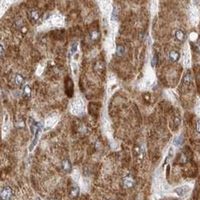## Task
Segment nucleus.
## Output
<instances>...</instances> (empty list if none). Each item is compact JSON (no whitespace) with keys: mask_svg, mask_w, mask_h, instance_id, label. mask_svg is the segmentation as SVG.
<instances>
[{"mask_svg":"<svg viewBox=\"0 0 200 200\" xmlns=\"http://www.w3.org/2000/svg\"><path fill=\"white\" fill-rule=\"evenodd\" d=\"M78 50V44L77 43H73L72 45V48H71V53L72 54H74Z\"/></svg>","mask_w":200,"mask_h":200,"instance_id":"obj_15","label":"nucleus"},{"mask_svg":"<svg viewBox=\"0 0 200 200\" xmlns=\"http://www.w3.org/2000/svg\"><path fill=\"white\" fill-rule=\"evenodd\" d=\"M83 103L80 98H77L75 100L71 106V111L75 114H80L83 112Z\"/></svg>","mask_w":200,"mask_h":200,"instance_id":"obj_1","label":"nucleus"},{"mask_svg":"<svg viewBox=\"0 0 200 200\" xmlns=\"http://www.w3.org/2000/svg\"><path fill=\"white\" fill-rule=\"evenodd\" d=\"M12 195V190L10 187H6L1 193L2 199H10Z\"/></svg>","mask_w":200,"mask_h":200,"instance_id":"obj_3","label":"nucleus"},{"mask_svg":"<svg viewBox=\"0 0 200 200\" xmlns=\"http://www.w3.org/2000/svg\"><path fill=\"white\" fill-rule=\"evenodd\" d=\"M23 95L27 97H30L31 96V88L29 87V86H25L23 88Z\"/></svg>","mask_w":200,"mask_h":200,"instance_id":"obj_11","label":"nucleus"},{"mask_svg":"<svg viewBox=\"0 0 200 200\" xmlns=\"http://www.w3.org/2000/svg\"><path fill=\"white\" fill-rule=\"evenodd\" d=\"M183 144V139L181 137V136H178L176 138H175L174 139V145L178 146V147H180Z\"/></svg>","mask_w":200,"mask_h":200,"instance_id":"obj_12","label":"nucleus"},{"mask_svg":"<svg viewBox=\"0 0 200 200\" xmlns=\"http://www.w3.org/2000/svg\"><path fill=\"white\" fill-rule=\"evenodd\" d=\"M156 62H157V57L156 56H154V57L152 58V60H151V66L153 68H154L156 65Z\"/></svg>","mask_w":200,"mask_h":200,"instance_id":"obj_17","label":"nucleus"},{"mask_svg":"<svg viewBox=\"0 0 200 200\" xmlns=\"http://www.w3.org/2000/svg\"><path fill=\"white\" fill-rule=\"evenodd\" d=\"M175 38L179 41H183L185 40V34L182 30L178 29L175 32Z\"/></svg>","mask_w":200,"mask_h":200,"instance_id":"obj_9","label":"nucleus"},{"mask_svg":"<svg viewBox=\"0 0 200 200\" xmlns=\"http://www.w3.org/2000/svg\"><path fill=\"white\" fill-rule=\"evenodd\" d=\"M62 169L65 172H71L72 165H71V162L69 160H64L62 162Z\"/></svg>","mask_w":200,"mask_h":200,"instance_id":"obj_6","label":"nucleus"},{"mask_svg":"<svg viewBox=\"0 0 200 200\" xmlns=\"http://www.w3.org/2000/svg\"><path fill=\"white\" fill-rule=\"evenodd\" d=\"M179 58H180V54H179V53H178V51L172 50L169 53V59L172 62L178 61V60H179Z\"/></svg>","mask_w":200,"mask_h":200,"instance_id":"obj_8","label":"nucleus"},{"mask_svg":"<svg viewBox=\"0 0 200 200\" xmlns=\"http://www.w3.org/2000/svg\"><path fill=\"white\" fill-rule=\"evenodd\" d=\"M196 130L197 133H200V120H199L196 123Z\"/></svg>","mask_w":200,"mask_h":200,"instance_id":"obj_18","label":"nucleus"},{"mask_svg":"<svg viewBox=\"0 0 200 200\" xmlns=\"http://www.w3.org/2000/svg\"><path fill=\"white\" fill-rule=\"evenodd\" d=\"M3 51H4V48H3V47H2V45L0 44V56L2 54V53H3Z\"/></svg>","mask_w":200,"mask_h":200,"instance_id":"obj_19","label":"nucleus"},{"mask_svg":"<svg viewBox=\"0 0 200 200\" xmlns=\"http://www.w3.org/2000/svg\"><path fill=\"white\" fill-rule=\"evenodd\" d=\"M98 37H99V33H98V32L94 31V32H93V33H91V39H92L93 41H96V39H98Z\"/></svg>","mask_w":200,"mask_h":200,"instance_id":"obj_16","label":"nucleus"},{"mask_svg":"<svg viewBox=\"0 0 200 200\" xmlns=\"http://www.w3.org/2000/svg\"><path fill=\"white\" fill-rule=\"evenodd\" d=\"M79 187H74L71 190V192H70V195L72 196H77L79 194Z\"/></svg>","mask_w":200,"mask_h":200,"instance_id":"obj_13","label":"nucleus"},{"mask_svg":"<svg viewBox=\"0 0 200 200\" xmlns=\"http://www.w3.org/2000/svg\"><path fill=\"white\" fill-rule=\"evenodd\" d=\"M29 18L31 20H33V22L38 21L39 19V12L37 10H33L30 11L29 13Z\"/></svg>","mask_w":200,"mask_h":200,"instance_id":"obj_7","label":"nucleus"},{"mask_svg":"<svg viewBox=\"0 0 200 200\" xmlns=\"http://www.w3.org/2000/svg\"><path fill=\"white\" fill-rule=\"evenodd\" d=\"M123 185L127 188H132L135 184V181L131 176H127L125 178H123Z\"/></svg>","mask_w":200,"mask_h":200,"instance_id":"obj_5","label":"nucleus"},{"mask_svg":"<svg viewBox=\"0 0 200 200\" xmlns=\"http://www.w3.org/2000/svg\"><path fill=\"white\" fill-rule=\"evenodd\" d=\"M190 187L189 186L184 185V186H182V187H180L176 188V189L175 190V192L179 196H183L187 194L188 192H190Z\"/></svg>","mask_w":200,"mask_h":200,"instance_id":"obj_2","label":"nucleus"},{"mask_svg":"<svg viewBox=\"0 0 200 200\" xmlns=\"http://www.w3.org/2000/svg\"><path fill=\"white\" fill-rule=\"evenodd\" d=\"M41 126L38 127L37 129H36V130H35V138H34L32 144L30 145V147H29V150H30V151L33 150L34 147H35V146L36 145V144L38 143V139H39V134L41 133Z\"/></svg>","mask_w":200,"mask_h":200,"instance_id":"obj_4","label":"nucleus"},{"mask_svg":"<svg viewBox=\"0 0 200 200\" xmlns=\"http://www.w3.org/2000/svg\"><path fill=\"white\" fill-rule=\"evenodd\" d=\"M23 82V78L22 77V75H17V76L15 77V83L17 85L20 86L21 85Z\"/></svg>","mask_w":200,"mask_h":200,"instance_id":"obj_14","label":"nucleus"},{"mask_svg":"<svg viewBox=\"0 0 200 200\" xmlns=\"http://www.w3.org/2000/svg\"><path fill=\"white\" fill-rule=\"evenodd\" d=\"M124 52H125L124 47L122 45H117V49H116V54L117 56H121L123 55Z\"/></svg>","mask_w":200,"mask_h":200,"instance_id":"obj_10","label":"nucleus"}]
</instances>
